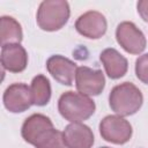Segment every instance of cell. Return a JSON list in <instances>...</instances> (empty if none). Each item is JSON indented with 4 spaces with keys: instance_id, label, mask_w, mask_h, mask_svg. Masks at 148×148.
<instances>
[{
    "instance_id": "obj_1",
    "label": "cell",
    "mask_w": 148,
    "mask_h": 148,
    "mask_svg": "<svg viewBox=\"0 0 148 148\" xmlns=\"http://www.w3.org/2000/svg\"><path fill=\"white\" fill-rule=\"evenodd\" d=\"M22 138L36 148H65L62 133L54 128L51 119L42 113L28 117L21 128Z\"/></svg>"
},
{
    "instance_id": "obj_2",
    "label": "cell",
    "mask_w": 148,
    "mask_h": 148,
    "mask_svg": "<svg viewBox=\"0 0 148 148\" xmlns=\"http://www.w3.org/2000/svg\"><path fill=\"white\" fill-rule=\"evenodd\" d=\"M143 102L140 89L132 82H123L112 88L109 95V104L118 116L127 117L139 111Z\"/></svg>"
},
{
    "instance_id": "obj_3",
    "label": "cell",
    "mask_w": 148,
    "mask_h": 148,
    "mask_svg": "<svg viewBox=\"0 0 148 148\" xmlns=\"http://www.w3.org/2000/svg\"><path fill=\"white\" fill-rule=\"evenodd\" d=\"M95 102L79 91H66L58 101V110L62 118L71 123H81L95 112Z\"/></svg>"
},
{
    "instance_id": "obj_4",
    "label": "cell",
    "mask_w": 148,
    "mask_h": 148,
    "mask_svg": "<svg viewBox=\"0 0 148 148\" xmlns=\"http://www.w3.org/2000/svg\"><path fill=\"white\" fill-rule=\"evenodd\" d=\"M69 15L71 10L67 1L44 0L38 7L36 21L42 30L57 31L67 23Z\"/></svg>"
},
{
    "instance_id": "obj_5",
    "label": "cell",
    "mask_w": 148,
    "mask_h": 148,
    "mask_svg": "<svg viewBox=\"0 0 148 148\" xmlns=\"http://www.w3.org/2000/svg\"><path fill=\"white\" fill-rule=\"evenodd\" d=\"M132 125L121 116H106L99 123V133L102 138L111 143L124 145L131 140Z\"/></svg>"
},
{
    "instance_id": "obj_6",
    "label": "cell",
    "mask_w": 148,
    "mask_h": 148,
    "mask_svg": "<svg viewBox=\"0 0 148 148\" xmlns=\"http://www.w3.org/2000/svg\"><path fill=\"white\" fill-rule=\"evenodd\" d=\"M116 38L118 44L131 54H140L146 49V37L133 22L119 23L116 29Z\"/></svg>"
},
{
    "instance_id": "obj_7",
    "label": "cell",
    "mask_w": 148,
    "mask_h": 148,
    "mask_svg": "<svg viewBox=\"0 0 148 148\" xmlns=\"http://www.w3.org/2000/svg\"><path fill=\"white\" fill-rule=\"evenodd\" d=\"M75 86L80 94L88 97L102 92L105 86V77L101 69H92L87 66L77 67L75 74Z\"/></svg>"
},
{
    "instance_id": "obj_8",
    "label": "cell",
    "mask_w": 148,
    "mask_h": 148,
    "mask_svg": "<svg viewBox=\"0 0 148 148\" xmlns=\"http://www.w3.org/2000/svg\"><path fill=\"white\" fill-rule=\"evenodd\" d=\"M5 108L13 113L28 110L32 104L31 89L25 83H13L8 86L2 96Z\"/></svg>"
},
{
    "instance_id": "obj_9",
    "label": "cell",
    "mask_w": 148,
    "mask_h": 148,
    "mask_svg": "<svg viewBox=\"0 0 148 148\" xmlns=\"http://www.w3.org/2000/svg\"><path fill=\"white\" fill-rule=\"evenodd\" d=\"M105 16L97 10H88L80 15L75 22L76 31L90 39H98L106 32Z\"/></svg>"
},
{
    "instance_id": "obj_10",
    "label": "cell",
    "mask_w": 148,
    "mask_h": 148,
    "mask_svg": "<svg viewBox=\"0 0 148 148\" xmlns=\"http://www.w3.org/2000/svg\"><path fill=\"white\" fill-rule=\"evenodd\" d=\"M46 68L56 81L65 86H72L77 66L68 58L60 54H54L47 59Z\"/></svg>"
},
{
    "instance_id": "obj_11",
    "label": "cell",
    "mask_w": 148,
    "mask_h": 148,
    "mask_svg": "<svg viewBox=\"0 0 148 148\" xmlns=\"http://www.w3.org/2000/svg\"><path fill=\"white\" fill-rule=\"evenodd\" d=\"M66 148H91L94 145V133L89 126L82 123H71L62 132Z\"/></svg>"
},
{
    "instance_id": "obj_12",
    "label": "cell",
    "mask_w": 148,
    "mask_h": 148,
    "mask_svg": "<svg viewBox=\"0 0 148 148\" xmlns=\"http://www.w3.org/2000/svg\"><path fill=\"white\" fill-rule=\"evenodd\" d=\"M1 66L3 71L20 73L27 68L28 54L21 44H6L1 46Z\"/></svg>"
},
{
    "instance_id": "obj_13",
    "label": "cell",
    "mask_w": 148,
    "mask_h": 148,
    "mask_svg": "<svg viewBox=\"0 0 148 148\" xmlns=\"http://www.w3.org/2000/svg\"><path fill=\"white\" fill-rule=\"evenodd\" d=\"M99 59L110 79H120L126 74L128 68L127 59L121 56L116 49L109 47L103 50L99 56Z\"/></svg>"
},
{
    "instance_id": "obj_14",
    "label": "cell",
    "mask_w": 148,
    "mask_h": 148,
    "mask_svg": "<svg viewBox=\"0 0 148 148\" xmlns=\"http://www.w3.org/2000/svg\"><path fill=\"white\" fill-rule=\"evenodd\" d=\"M23 34L21 24L12 16H1L0 18V43L1 46L6 44H20Z\"/></svg>"
},
{
    "instance_id": "obj_15",
    "label": "cell",
    "mask_w": 148,
    "mask_h": 148,
    "mask_svg": "<svg viewBox=\"0 0 148 148\" xmlns=\"http://www.w3.org/2000/svg\"><path fill=\"white\" fill-rule=\"evenodd\" d=\"M31 95L35 105L44 106L50 102L51 98V84L46 76L39 74L36 75L31 81Z\"/></svg>"
},
{
    "instance_id": "obj_16",
    "label": "cell",
    "mask_w": 148,
    "mask_h": 148,
    "mask_svg": "<svg viewBox=\"0 0 148 148\" xmlns=\"http://www.w3.org/2000/svg\"><path fill=\"white\" fill-rule=\"evenodd\" d=\"M135 74L141 82L148 84V53L142 54L136 59Z\"/></svg>"
},
{
    "instance_id": "obj_17",
    "label": "cell",
    "mask_w": 148,
    "mask_h": 148,
    "mask_svg": "<svg viewBox=\"0 0 148 148\" xmlns=\"http://www.w3.org/2000/svg\"><path fill=\"white\" fill-rule=\"evenodd\" d=\"M138 13L145 22H148V0H140L136 3Z\"/></svg>"
},
{
    "instance_id": "obj_18",
    "label": "cell",
    "mask_w": 148,
    "mask_h": 148,
    "mask_svg": "<svg viewBox=\"0 0 148 148\" xmlns=\"http://www.w3.org/2000/svg\"><path fill=\"white\" fill-rule=\"evenodd\" d=\"M102 148H110V147H102Z\"/></svg>"
}]
</instances>
